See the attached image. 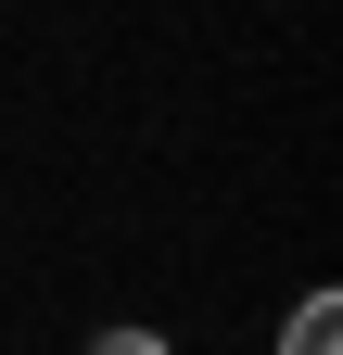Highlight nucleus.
I'll return each instance as SVG.
<instances>
[{"mask_svg": "<svg viewBox=\"0 0 343 355\" xmlns=\"http://www.w3.org/2000/svg\"><path fill=\"white\" fill-rule=\"evenodd\" d=\"M280 355H343V292H306V304H292Z\"/></svg>", "mask_w": 343, "mask_h": 355, "instance_id": "obj_1", "label": "nucleus"}, {"mask_svg": "<svg viewBox=\"0 0 343 355\" xmlns=\"http://www.w3.org/2000/svg\"><path fill=\"white\" fill-rule=\"evenodd\" d=\"M90 355H165V343H153V330H102Z\"/></svg>", "mask_w": 343, "mask_h": 355, "instance_id": "obj_2", "label": "nucleus"}]
</instances>
